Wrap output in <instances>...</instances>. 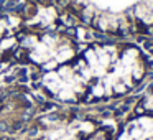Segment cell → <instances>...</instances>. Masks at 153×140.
<instances>
[{"mask_svg":"<svg viewBox=\"0 0 153 140\" xmlns=\"http://www.w3.org/2000/svg\"><path fill=\"white\" fill-rule=\"evenodd\" d=\"M146 73L148 60L140 46L127 41H97L68 64L45 73L41 86L59 102H99L128 94Z\"/></svg>","mask_w":153,"mask_h":140,"instance_id":"obj_1","label":"cell"},{"mask_svg":"<svg viewBox=\"0 0 153 140\" xmlns=\"http://www.w3.org/2000/svg\"><path fill=\"white\" fill-rule=\"evenodd\" d=\"M81 25L112 38L153 36V0H53Z\"/></svg>","mask_w":153,"mask_h":140,"instance_id":"obj_2","label":"cell"},{"mask_svg":"<svg viewBox=\"0 0 153 140\" xmlns=\"http://www.w3.org/2000/svg\"><path fill=\"white\" fill-rule=\"evenodd\" d=\"M96 130L94 122L74 115H53L43 119L31 132L30 140H84Z\"/></svg>","mask_w":153,"mask_h":140,"instance_id":"obj_3","label":"cell"},{"mask_svg":"<svg viewBox=\"0 0 153 140\" xmlns=\"http://www.w3.org/2000/svg\"><path fill=\"white\" fill-rule=\"evenodd\" d=\"M20 18L0 8V63L18 53Z\"/></svg>","mask_w":153,"mask_h":140,"instance_id":"obj_4","label":"cell"},{"mask_svg":"<svg viewBox=\"0 0 153 140\" xmlns=\"http://www.w3.org/2000/svg\"><path fill=\"white\" fill-rule=\"evenodd\" d=\"M115 140H153V115H142L130 120Z\"/></svg>","mask_w":153,"mask_h":140,"instance_id":"obj_5","label":"cell"},{"mask_svg":"<svg viewBox=\"0 0 153 140\" xmlns=\"http://www.w3.org/2000/svg\"><path fill=\"white\" fill-rule=\"evenodd\" d=\"M84 140H114L110 130H104V129H99V130H94L91 135H87Z\"/></svg>","mask_w":153,"mask_h":140,"instance_id":"obj_6","label":"cell"},{"mask_svg":"<svg viewBox=\"0 0 153 140\" xmlns=\"http://www.w3.org/2000/svg\"><path fill=\"white\" fill-rule=\"evenodd\" d=\"M143 107H145V110H148V112H153V87L146 92L145 99H143Z\"/></svg>","mask_w":153,"mask_h":140,"instance_id":"obj_7","label":"cell"}]
</instances>
